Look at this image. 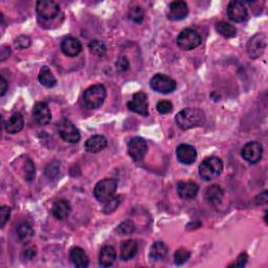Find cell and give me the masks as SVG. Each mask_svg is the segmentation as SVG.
Listing matches in <instances>:
<instances>
[{"instance_id": "4dcf8cb0", "label": "cell", "mask_w": 268, "mask_h": 268, "mask_svg": "<svg viewBox=\"0 0 268 268\" xmlns=\"http://www.w3.org/2000/svg\"><path fill=\"white\" fill-rule=\"evenodd\" d=\"M88 47H89V51H90L93 55L98 56V57H103L107 52V48H106L105 44L100 40L90 41Z\"/></svg>"}, {"instance_id": "5bb4252c", "label": "cell", "mask_w": 268, "mask_h": 268, "mask_svg": "<svg viewBox=\"0 0 268 268\" xmlns=\"http://www.w3.org/2000/svg\"><path fill=\"white\" fill-rule=\"evenodd\" d=\"M33 116L36 123L40 126H45L52 121V112L45 102H39L34 106Z\"/></svg>"}, {"instance_id": "ee69618b", "label": "cell", "mask_w": 268, "mask_h": 268, "mask_svg": "<svg viewBox=\"0 0 268 268\" xmlns=\"http://www.w3.org/2000/svg\"><path fill=\"white\" fill-rule=\"evenodd\" d=\"M259 198H260V200H261L260 204H265L266 201H267V192L264 191V192L259 196Z\"/></svg>"}, {"instance_id": "44dd1931", "label": "cell", "mask_w": 268, "mask_h": 268, "mask_svg": "<svg viewBox=\"0 0 268 268\" xmlns=\"http://www.w3.org/2000/svg\"><path fill=\"white\" fill-rule=\"evenodd\" d=\"M69 258H71L74 265L79 268H85L89 265L88 257L81 247H73L71 252H69Z\"/></svg>"}, {"instance_id": "52a82bcc", "label": "cell", "mask_w": 268, "mask_h": 268, "mask_svg": "<svg viewBox=\"0 0 268 268\" xmlns=\"http://www.w3.org/2000/svg\"><path fill=\"white\" fill-rule=\"evenodd\" d=\"M150 86L154 91L167 94L173 92L177 87V84L176 81L169 76H166L164 74H156L151 79Z\"/></svg>"}, {"instance_id": "8fae6325", "label": "cell", "mask_w": 268, "mask_h": 268, "mask_svg": "<svg viewBox=\"0 0 268 268\" xmlns=\"http://www.w3.org/2000/svg\"><path fill=\"white\" fill-rule=\"evenodd\" d=\"M127 106L132 112L141 114L143 116L149 115L148 96L143 91H138V92L134 93L132 96V100L128 102Z\"/></svg>"}, {"instance_id": "7402d4cb", "label": "cell", "mask_w": 268, "mask_h": 268, "mask_svg": "<svg viewBox=\"0 0 268 268\" xmlns=\"http://www.w3.org/2000/svg\"><path fill=\"white\" fill-rule=\"evenodd\" d=\"M71 211H72V206L65 199L56 201L52 208L53 215L58 220H64L65 218H67L69 214H71Z\"/></svg>"}, {"instance_id": "f546056e", "label": "cell", "mask_w": 268, "mask_h": 268, "mask_svg": "<svg viewBox=\"0 0 268 268\" xmlns=\"http://www.w3.org/2000/svg\"><path fill=\"white\" fill-rule=\"evenodd\" d=\"M128 16L133 22L142 23L144 20V17H145V11L142 6L134 5L130 9H129Z\"/></svg>"}, {"instance_id": "603a6c76", "label": "cell", "mask_w": 268, "mask_h": 268, "mask_svg": "<svg viewBox=\"0 0 268 268\" xmlns=\"http://www.w3.org/2000/svg\"><path fill=\"white\" fill-rule=\"evenodd\" d=\"M24 126V118L20 113H14L5 123V130L9 134L20 132Z\"/></svg>"}, {"instance_id": "d6a6232c", "label": "cell", "mask_w": 268, "mask_h": 268, "mask_svg": "<svg viewBox=\"0 0 268 268\" xmlns=\"http://www.w3.org/2000/svg\"><path fill=\"white\" fill-rule=\"evenodd\" d=\"M191 257V252L187 251L186 248H179L177 250L175 255H174V261L175 264L177 265H182L184 264Z\"/></svg>"}, {"instance_id": "cb8c5ba5", "label": "cell", "mask_w": 268, "mask_h": 268, "mask_svg": "<svg viewBox=\"0 0 268 268\" xmlns=\"http://www.w3.org/2000/svg\"><path fill=\"white\" fill-rule=\"evenodd\" d=\"M115 259H116L115 248L110 245L104 246L100 252V255H98V263H100V265L103 267L111 266L114 263Z\"/></svg>"}, {"instance_id": "9c48e42d", "label": "cell", "mask_w": 268, "mask_h": 268, "mask_svg": "<svg viewBox=\"0 0 268 268\" xmlns=\"http://www.w3.org/2000/svg\"><path fill=\"white\" fill-rule=\"evenodd\" d=\"M263 154V147L258 142H250L247 143L241 151V155L243 160L251 165L258 164L262 158Z\"/></svg>"}, {"instance_id": "7bdbcfd3", "label": "cell", "mask_w": 268, "mask_h": 268, "mask_svg": "<svg viewBox=\"0 0 268 268\" xmlns=\"http://www.w3.org/2000/svg\"><path fill=\"white\" fill-rule=\"evenodd\" d=\"M7 89V82L5 79L3 78V76L0 77V95H4V93L6 92Z\"/></svg>"}, {"instance_id": "9a60e30c", "label": "cell", "mask_w": 268, "mask_h": 268, "mask_svg": "<svg viewBox=\"0 0 268 268\" xmlns=\"http://www.w3.org/2000/svg\"><path fill=\"white\" fill-rule=\"evenodd\" d=\"M177 160L183 165H192L197 158V151L192 145L182 144L176 149Z\"/></svg>"}, {"instance_id": "ba28073f", "label": "cell", "mask_w": 268, "mask_h": 268, "mask_svg": "<svg viewBox=\"0 0 268 268\" xmlns=\"http://www.w3.org/2000/svg\"><path fill=\"white\" fill-rule=\"evenodd\" d=\"M127 149L129 155L134 162H141L148 152V145L143 137L135 136L129 141Z\"/></svg>"}, {"instance_id": "4316f807", "label": "cell", "mask_w": 268, "mask_h": 268, "mask_svg": "<svg viewBox=\"0 0 268 268\" xmlns=\"http://www.w3.org/2000/svg\"><path fill=\"white\" fill-rule=\"evenodd\" d=\"M168 246L164 242H155L150 250V258L154 261L164 260L168 255Z\"/></svg>"}, {"instance_id": "ac0fdd59", "label": "cell", "mask_w": 268, "mask_h": 268, "mask_svg": "<svg viewBox=\"0 0 268 268\" xmlns=\"http://www.w3.org/2000/svg\"><path fill=\"white\" fill-rule=\"evenodd\" d=\"M188 7L184 1H174L170 4L168 18L173 21H179L186 18Z\"/></svg>"}, {"instance_id": "d4e9b609", "label": "cell", "mask_w": 268, "mask_h": 268, "mask_svg": "<svg viewBox=\"0 0 268 268\" xmlns=\"http://www.w3.org/2000/svg\"><path fill=\"white\" fill-rule=\"evenodd\" d=\"M137 250H138V245L135 240H132V239L126 240L121 245V258L124 261L130 260L136 255Z\"/></svg>"}, {"instance_id": "5b68a950", "label": "cell", "mask_w": 268, "mask_h": 268, "mask_svg": "<svg viewBox=\"0 0 268 268\" xmlns=\"http://www.w3.org/2000/svg\"><path fill=\"white\" fill-rule=\"evenodd\" d=\"M201 44V36L194 28H185L177 38V45L183 51H192Z\"/></svg>"}, {"instance_id": "d6986e66", "label": "cell", "mask_w": 268, "mask_h": 268, "mask_svg": "<svg viewBox=\"0 0 268 268\" xmlns=\"http://www.w3.org/2000/svg\"><path fill=\"white\" fill-rule=\"evenodd\" d=\"M108 142L103 135H93L85 142V150L89 153H98L107 147Z\"/></svg>"}, {"instance_id": "74e56055", "label": "cell", "mask_w": 268, "mask_h": 268, "mask_svg": "<svg viewBox=\"0 0 268 268\" xmlns=\"http://www.w3.org/2000/svg\"><path fill=\"white\" fill-rule=\"evenodd\" d=\"M115 65H116V69L120 73L127 72L129 69V67H130V63H129V60L127 59V57H125V56H121L120 58H118Z\"/></svg>"}, {"instance_id": "2e32d148", "label": "cell", "mask_w": 268, "mask_h": 268, "mask_svg": "<svg viewBox=\"0 0 268 268\" xmlns=\"http://www.w3.org/2000/svg\"><path fill=\"white\" fill-rule=\"evenodd\" d=\"M199 186L193 181H179L177 184V192L181 199L191 200L197 196Z\"/></svg>"}, {"instance_id": "60d3db41", "label": "cell", "mask_w": 268, "mask_h": 268, "mask_svg": "<svg viewBox=\"0 0 268 268\" xmlns=\"http://www.w3.org/2000/svg\"><path fill=\"white\" fill-rule=\"evenodd\" d=\"M36 254H37V248L32 246V247L26 248L23 253V257H24V259H26V260H32L33 258L36 256Z\"/></svg>"}, {"instance_id": "836d02e7", "label": "cell", "mask_w": 268, "mask_h": 268, "mask_svg": "<svg viewBox=\"0 0 268 268\" xmlns=\"http://www.w3.org/2000/svg\"><path fill=\"white\" fill-rule=\"evenodd\" d=\"M135 225L131 220H125L123 221L120 225L117 226L116 232L120 234V236H125V235H130L134 232Z\"/></svg>"}, {"instance_id": "7c38bea8", "label": "cell", "mask_w": 268, "mask_h": 268, "mask_svg": "<svg viewBox=\"0 0 268 268\" xmlns=\"http://www.w3.org/2000/svg\"><path fill=\"white\" fill-rule=\"evenodd\" d=\"M36 9L38 15L41 18L45 19V20H51L59 14L60 7H59L58 3L52 1V0H40L37 2Z\"/></svg>"}, {"instance_id": "b9f144b4", "label": "cell", "mask_w": 268, "mask_h": 268, "mask_svg": "<svg viewBox=\"0 0 268 268\" xmlns=\"http://www.w3.org/2000/svg\"><path fill=\"white\" fill-rule=\"evenodd\" d=\"M11 55V49L8 46H1V51H0V58H1V61H5L6 59Z\"/></svg>"}, {"instance_id": "e575fe53", "label": "cell", "mask_w": 268, "mask_h": 268, "mask_svg": "<svg viewBox=\"0 0 268 268\" xmlns=\"http://www.w3.org/2000/svg\"><path fill=\"white\" fill-rule=\"evenodd\" d=\"M14 44H15V47H16V48L24 49V48H27V47L31 46L32 40H31V38H29L28 36L21 35V36H18V37L15 39Z\"/></svg>"}, {"instance_id": "1f68e13d", "label": "cell", "mask_w": 268, "mask_h": 268, "mask_svg": "<svg viewBox=\"0 0 268 268\" xmlns=\"http://www.w3.org/2000/svg\"><path fill=\"white\" fill-rule=\"evenodd\" d=\"M121 202H122V197L121 196H113L108 201L105 202L103 212L105 214H107V215L113 213L116 210V208L120 206Z\"/></svg>"}, {"instance_id": "ffe728a7", "label": "cell", "mask_w": 268, "mask_h": 268, "mask_svg": "<svg viewBox=\"0 0 268 268\" xmlns=\"http://www.w3.org/2000/svg\"><path fill=\"white\" fill-rule=\"evenodd\" d=\"M224 196V192L222 188L217 185V184H213L206 187L205 193H204V198L205 200L213 205H218L220 204Z\"/></svg>"}, {"instance_id": "f1b7e54d", "label": "cell", "mask_w": 268, "mask_h": 268, "mask_svg": "<svg viewBox=\"0 0 268 268\" xmlns=\"http://www.w3.org/2000/svg\"><path fill=\"white\" fill-rule=\"evenodd\" d=\"M216 31L224 38H234L237 35V28L233 24L225 21L217 22Z\"/></svg>"}, {"instance_id": "8d00e7d4", "label": "cell", "mask_w": 268, "mask_h": 268, "mask_svg": "<svg viewBox=\"0 0 268 268\" xmlns=\"http://www.w3.org/2000/svg\"><path fill=\"white\" fill-rule=\"evenodd\" d=\"M25 179L27 181H32L34 178H35V173H36V170H35V165L34 163L31 161V160H27L26 163H25Z\"/></svg>"}, {"instance_id": "277c9868", "label": "cell", "mask_w": 268, "mask_h": 268, "mask_svg": "<svg viewBox=\"0 0 268 268\" xmlns=\"http://www.w3.org/2000/svg\"><path fill=\"white\" fill-rule=\"evenodd\" d=\"M116 188L117 180L114 178H108V179H103L96 183L93 194L97 201L105 203L114 196Z\"/></svg>"}, {"instance_id": "d590c367", "label": "cell", "mask_w": 268, "mask_h": 268, "mask_svg": "<svg viewBox=\"0 0 268 268\" xmlns=\"http://www.w3.org/2000/svg\"><path fill=\"white\" fill-rule=\"evenodd\" d=\"M156 109L161 114H167V113H170L173 110V105L170 101L163 100L157 103Z\"/></svg>"}, {"instance_id": "7a4b0ae2", "label": "cell", "mask_w": 268, "mask_h": 268, "mask_svg": "<svg viewBox=\"0 0 268 268\" xmlns=\"http://www.w3.org/2000/svg\"><path fill=\"white\" fill-rule=\"evenodd\" d=\"M223 171V163L219 157H207L199 166V174L202 179L211 181L219 177Z\"/></svg>"}, {"instance_id": "3957f363", "label": "cell", "mask_w": 268, "mask_h": 268, "mask_svg": "<svg viewBox=\"0 0 268 268\" xmlns=\"http://www.w3.org/2000/svg\"><path fill=\"white\" fill-rule=\"evenodd\" d=\"M107 96V91L104 85L96 84L87 88L84 91V104L88 109L100 108Z\"/></svg>"}, {"instance_id": "30bf717a", "label": "cell", "mask_w": 268, "mask_h": 268, "mask_svg": "<svg viewBox=\"0 0 268 268\" xmlns=\"http://www.w3.org/2000/svg\"><path fill=\"white\" fill-rule=\"evenodd\" d=\"M267 44V39L264 34H256L250 41L247 42V54L252 59H258L261 57L265 51Z\"/></svg>"}, {"instance_id": "e0dca14e", "label": "cell", "mask_w": 268, "mask_h": 268, "mask_svg": "<svg viewBox=\"0 0 268 268\" xmlns=\"http://www.w3.org/2000/svg\"><path fill=\"white\" fill-rule=\"evenodd\" d=\"M61 51L67 57H77L82 52V44L74 37H67L61 43Z\"/></svg>"}, {"instance_id": "83f0119b", "label": "cell", "mask_w": 268, "mask_h": 268, "mask_svg": "<svg viewBox=\"0 0 268 268\" xmlns=\"http://www.w3.org/2000/svg\"><path fill=\"white\" fill-rule=\"evenodd\" d=\"M16 232L18 235V238L23 242H27L32 239L34 237V230L31 226V224L27 222H21L20 224H18Z\"/></svg>"}, {"instance_id": "8992f818", "label": "cell", "mask_w": 268, "mask_h": 268, "mask_svg": "<svg viewBox=\"0 0 268 268\" xmlns=\"http://www.w3.org/2000/svg\"><path fill=\"white\" fill-rule=\"evenodd\" d=\"M58 131L62 140L71 143V144H77L81 140L80 131L78 130V128L67 118H62V120L58 123Z\"/></svg>"}, {"instance_id": "4fadbf2b", "label": "cell", "mask_w": 268, "mask_h": 268, "mask_svg": "<svg viewBox=\"0 0 268 268\" xmlns=\"http://www.w3.org/2000/svg\"><path fill=\"white\" fill-rule=\"evenodd\" d=\"M227 16L232 21L241 23L247 19V8L242 1H232L227 6Z\"/></svg>"}, {"instance_id": "6da1fadb", "label": "cell", "mask_w": 268, "mask_h": 268, "mask_svg": "<svg viewBox=\"0 0 268 268\" xmlns=\"http://www.w3.org/2000/svg\"><path fill=\"white\" fill-rule=\"evenodd\" d=\"M175 121L181 130H188V129L202 126L205 122V115L201 109L185 108L176 114Z\"/></svg>"}, {"instance_id": "f35d334b", "label": "cell", "mask_w": 268, "mask_h": 268, "mask_svg": "<svg viewBox=\"0 0 268 268\" xmlns=\"http://www.w3.org/2000/svg\"><path fill=\"white\" fill-rule=\"evenodd\" d=\"M9 217H11V208L6 205H2L0 208V220H1V227L5 225V223L8 221Z\"/></svg>"}, {"instance_id": "484cf974", "label": "cell", "mask_w": 268, "mask_h": 268, "mask_svg": "<svg viewBox=\"0 0 268 268\" xmlns=\"http://www.w3.org/2000/svg\"><path fill=\"white\" fill-rule=\"evenodd\" d=\"M38 80L44 87H47V88H53L57 84L55 76L53 75L51 69H49L47 66H43L41 68V71L38 76Z\"/></svg>"}, {"instance_id": "ab89813d", "label": "cell", "mask_w": 268, "mask_h": 268, "mask_svg": "<svg viewBox=\"0 0 268 268\" xmlns=\"http://www.w3.org/2000/svg\"><path fill=\"white\" fill-rule=\"evenodd\" d=\"M247 260H248V256L245 253H242L239 257H238L236 263H234L233 265L236 267H243L247 263Z\"/></svg>"}]
</instances>
